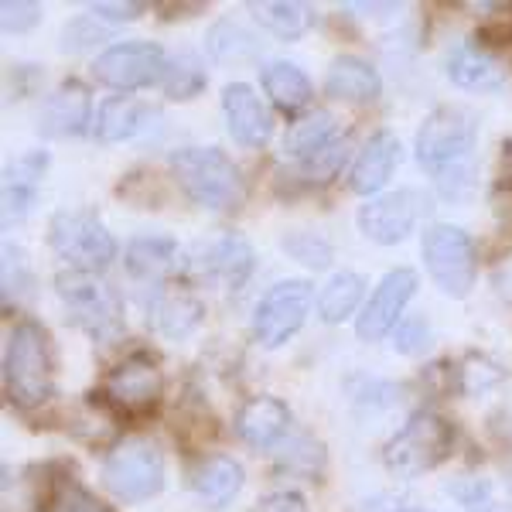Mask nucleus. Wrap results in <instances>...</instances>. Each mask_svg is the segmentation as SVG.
Here are the masks:
<instances>
[{"label":"nucleus","instance_id":"nucleus-1","mask_svg":"<svg viewBox=\"0 0 512 512\" xmlns=\"http://www.w3.org/2000/svg\"><path fill=\"white\" fill-rule=\"evenodd\" d=\"M478 140V117L465 106H437L417 130V161L437 178L448 198L472 188V151Z\"/></svg>","mask_w":512,"mask_h":512},{"label":"nucleus","instance_id":"nucleus-2","mask_svg":"<svg viewBox=\"0 0 512 512\" xmlns=\"http://www.w3.org/2000/svg\"><path fill=\"white\" fill-rule=\"evenodd\" d=\"M4 393L18 410H35L55 393V355L35 318L14 321L4 349Z\"/></svg>","mask_w":512,"mask_h":512},{"label":"nucleus","instance_id":"nucleus-3","mask_svg":"<svg viewBox=\"0 0 512 512\" xmlns=\"http://www.w3.org/2000/svg\"><path fill=\"white\" fill-rule=\"evenodd\" d=\"M171 175L202 209L229 212L243 202V175L219 147H181L171 154Z\"/></svg>","mask_w":512,"mask_h":512},{"label":"nucleus","instance_id":"nucleus-4","mask_svg":"<svg viewBox=\"0 0 512 512\" xmlns=\"http://www.w3.org/2000/svg\"><path fill=\"white\" fill-rule=\"evenodd\" d=\"M454 448V424L444 420L434 410H417L407 424L396 431L383 448V461L393 475L417 478L424 472H434L441 461L451 458Z\"/></svg>","mask_w":512,"mask_h":512},{"label":"nucleus","instance_id":"nucleus-5","mask_svg":"<svg viewBox=\"0 0 512 512\" xmlns=\"http://www.w3.org/2000/svg\"><path fill=\"white\" fill-rule=\"evenodd\" d=\"M55 291L65 304V318L96 342H113L123 332V301L99 274L62 270Z\"/></svg>","mask_w":512,"mask_h":512},{"label":"nucleus","instance_id":"nucleus-6","mask_svg":"<svg viewBox=\"0 0 512 512\" xmlns=\"http://www.w3.org/2000/svg\"><path fill=\"white\" fill-rule=\"evenodd\" d=\"M48 243L69 263V270L103 274L117 260V239L93 209H62L52 216Z\"/></svg>","mask_w":512,"mask_h":512},{"label":"nucleus","instance_id":"nucleus-7","mask_svg":"<svg viewBox=\"0 0 512 512\" xmlns=\"http://www.w3.org/2000/svg\"><path fill=\"white\" fill-rule=\"evenodd\" d=\"M420 253H424L427 274L444 294L454 301L472 294L478 277V250L465 229L451 226V222H434L431 229H424Z\"/></svg>","mask_w":512,"mask_h":512},{"label":"nucleus","instance_id":"nucleus-8","mask_svg":"<svg viewBox=\"0 0 512 512\" xmlns=\"http://www.w3.org/2000/svg\"><path fill=\"white\" fill-rule=\"evenodd\" d=\"M103 485L120 502H144L164 489V454L147 437H127L103 461Z\"/></svg>","mask_w":512,"mask_h":512},{"label":"nucleus","instance_id":"nucleus-9","mask_svg":"<svg viewBox=\"0 0 512 512\" xmlns=\"http://www.w3.org/2000/svg\"><path fill=\"white\" fill-rule=\"evenodd\" d=\"M315 304V287L301 277L280 280L260 297L253 311V338L263 349H280L287 338L301 332V325L308 321V311Z\"/></svg>","mask_w":512,"mask_h":512},{"label":"nucleus","instance_id":"nucleus-10","mask_svg":"<svg viewBox=\"0 0 512 512\" xmlns=\"http://www.w3.org/2000/svg\"><path fill=\"white\" fill-rule=\"evenodd\" d=\"M164 69H168V55L154 41H117L106 52H99L93 62L96 82L117 89V93L154 86L164 79Z\"/></svg>","mask_w":512,"mask_h":512},{"label":"nucleus","instance_id":"nucleus-11","mask_svg":"<svg viewBox=\"0 0 512 512\" xmlns=\"http://www.w3.org/2000/svg\"><path fill=\"white\" fill-rule=\"evenodd\" d=\"M161 390H164V376L158 369V359L151 352H130L106 376L103 396L117 410V417H144L158 407Z\"/></svg>","mask_w":512,"mask_h":512},{"label":"nucleus","instance_id":"nucleus-12","mask_svg":"<svg viewBox=\"0 0 512 512\" xmlns=\"http://www.w3.org/2000/svg\"><path fill=\"white\" fill-rule=\"evenodd\" d=\"M427 212H431V195H424L420 188H400V192L369 198L359 209V229L379 246H396L414 233Z\"/></svg>","mask_w":512,"mask_h":512},{"label":"nucleus","instance_id":"nucleus-13","mask_svg":"<svg viewBox=\"0 0 512 512\" xmlns=\"http://www.w3.org/2000/svg\"><path fill=\"white\" fill-rule=\"evenodd\" d=\"M414 294H417L414 270L410 267L390 270V274L379 280L373 297L362 304L359 318H355V335H359L362 342H379V338H386L403 321V311H407Z\"/></svg>","mask_w":512,"mask_h":512},{"label":"nucleus","instance_id":"nucleus-14","mask_svg":"<svg viewBox=\"0 0 512 512\" xmlns=\"http://www.w3.org/2000/svg\"><path fill=\"white\" fill-rule=\"evenodd\" d=\"M222 113H226L229 134L243 147H263L274 134V117H270L267 103L246 82H229L222 89Z\"/></svg>","mask_w":512,"mask_h":512},{"label":"nucleus","instance_id":"nucleus-15","mask_svg":"<svg viewBox=\"0 0 512 512\" xmlns=\"http://www.w3.org/2000/svg\"><path fill=\"white\" fill-rule=\"evenodd\" d=\"M253 260L256 256H253L250 239L239 233H226V236H219L216 243L205 246L202 260H195L192 270L205 280H216L226 291H239L253 274Z\"/></svg>","mask_w":512,"mask_h":512},{"label":"nucleus","instance_id":"nucleus-16","mask_svg":"<svg viewBox=\"0 0 512 512\" xmlns=\"http://www.w3.org/2000/svg\"><path fill=\"white\" fill-rule=\"evenodd\" d=\"M93 123V99L82 82L69 79L45 99L38 117L41 137H79Z\"/></svg>","mask_w":512,"mask_h":512},{"label":"nucleus","instance_id":"nucleus-17","mask_svg":"<svg viewBox=\"0 0 512 512\" xmlns=\"http://www.w3.org/2000/svg\"><path fill=\"white\" fill-rule=\"evenodd\" d=\"M291 427V407L277 396H250L236 414V434L253 451H270Z\"/></svg>","mask_w":512,"mask_h":512},{"label":"nucleus","instance_id":"nucleus-18","mask_svg":"<svg viewBox=\"0 0 512 512\" xmlns=\"http://www.w3.org/2000/svg\"><path fill=\"white\" fill-rule=\"evenodd\" d=\"M396 164H400V140H396L393 130H376L362 144V151L355 154L349 171V188L355 195H366V198L383 192L386 181L393 178Z\"/></svg>","mask_w":512,"mask_h":512},{"label":"nucleus","instance_id":"nucleus-19","mask_svg":"<svg viewBox=\"0 0 512 512\" xmlns=\"http://www.w3.org/2000/svg\"><path fill=\"white\" fill-rule=\"evenodd\" d=\"M448 79L461 89H472V93H492L506 82V65L478 38H468L448 52Z\"/></svg>","mask_w":512,"mask_h":512},{"label":"nucleus","instance_id":"nucleus-20","mask_svg":"<svg viewBox=\"0 0 512 512\" xmlns=\"http://www.w3.org/2000/svg\"><path fill=\"white\" fill-rule=\"evenodd\" d=\"M38 512H113L99 502L69 465H48L38 489Z\"/></svg>","mask_w":512,"mask_h":512},{"label":"nucleus","instance_id":"nucleus-21","mask_svg":"<svg viewBox=\"0 0 512 512\" xmlns=\"http://www.w3.org/2000/svg\"><path fill=\"white\" fill-rule=\"evenodd\" d=\"M243 465L229 454H205L198 458V465L192 468V489L205 506L222 509L243 492Z\"/></svg>","mask_w":512,"mask_h":512},{"label":"nucleus","instance_id":"nucleus-22","mask_svg":"<svg viewBox=\"0 0 512 512\" xmlns=\"http://www.w3.org/2000/svg\"><path fill=\"white\" fill-rule=\"evenodd\" d=\"M48 171V151H28L4 171V222H18L31 212Z\"/></svg>","mask_w":512,"mask_h":512},{"label":"nucleus","instance_id":"nucleus-23","mask_svg":"<svg viewBox=\"0 0 512 512\" xmlns=\"http://www.w3.org/2000/svg\"><path fill=\"white\" fill-rule=\"evenodd\" d=\"M130 277L140 284H154L161 291V284L178 270V243L168 236H137L127 243L123 253Z\"/></svg>","mask_w":512,"mask_h":512},{"label":"nucleus","instance_id":"nucleus-24","mask_svg":"<svg viewBox=\"0 0 512 512\" xmlns=\"http://www.w3.org/2000/svg\"><path fill=\"white\" fill-rule=\"evenodd\" d=\"M325 93L332 99H345V103H373L383 93V79L373 62L359 59V55H338L328 65Z\"/></svg>","mask_w":512,"mask_h":512},{"label":"nucleus","instance_id":"nucleus-25","mask_svg":"<svg viewBox=\"0 0 512 512\" xmlns=\"http://www.w3.org/2000/svg\"><path fill=\"white\" fill-rule=\"evenodd\" d=\"M154 120V110L134 96H110L99 103L93 120V137L99 144H120V140L137 137L147 123Z\"/></svg>","mask_w":512,"mask_h":512},{"label":"nucleus","instance_id":"nucleus-26","mask_svg":"<svg viewBox=\"0 0 512 512\" xmlns=\"http://www.w3.org/2000/svg\"><path fill=\"white\" fill-rule=\"evenodd\" d=\"M260 82H263V93L270 96V103H274L280 113H287V117H297L301 110H308L311 96H315V86L304 76L301 65L284 62V59L263 65Z\"/></svg>","mask_w":512,"mask_h":512},{"label":"nucleus","instance_id":"nucleus-27","mask_svg":"<svg viewBox=\"0 0 512 512\" xmlns=\"http://www.w3.org/2000/svg\"><path fill=\"white\" fill-rule=\"evenodd\" d=\"M154 328L164 338H185L198 328L205 315V304L188 291V287H161L151 304Z\"/></svg>","mask_w":512,"mask_h":512},{"label":"nucleus","instance_id":"nucleus-28","mask_svg":"<svg viewBox=\"0 0 512 512\" xmlns=\"http://www.w3.org/2000/svg\"><path fill=\"white\" fill-rule=\"evenodd\" d=\"M335 134V117L328 110H311L304 117H297L284 134V154L294 164L308 161L311 154H318L325 144H332Z\"/></svg>","mask_w":512,"mask_h":512},{"label":"nucleus","instance_id":"nucleus-29","mask_svg":"<svg viewBox=\"0 0 512 512\" xmlns=\"http://www.w3.org/2000/svg\"><path fill=\"white\" fill-rule=\"evenodd\" d=\"M362 294H366V277L355 274V270H342L321 287L318 294V318L325 325H338V321L352 318L362 304Z\"/></svg>","mask_w":512,"mask_h":512},{"label":"nucleus","instance_id":"nucleus-30","mask_svg":"<svg viewBox=\"0 0 512 512\" xmlns=\"http://www.w3.org/2000/svg\"><path fill=\"white\" fill-rule=\"evenodd\" d=\"M250 11L260 28L284 41H297L311 28V11L294 0H263V4H250Z\"/></svg>","mask_w":512,"mask_h":512},{"label":"nucleus","instance_id":"nucleus-31","mask_svg":"<svg viewBox=\"0 0 512 512\" xmlns=\"http://www.w3.org/2000/svg\"><path fill=\"white\" fill-rule=\"evenodd\" d=\"M205 48H209V55L216 62H243V59H253V55L260 52V41H256L243 24L219 21V24H212Z\"/></svg>","mask_w":512,"mask_h":512},{"label":"nucleus","instance_id":"nucleus-32","mask_svg":"<svg viewBox=\"0 0 512 512\" xmlns=\"http://www.w3.org/2000/svg\"><path fill=\"white\" fill-rule=\"evenodd\" d=\"M345 154H349V137H335L332 144H325L318 154H311L308 161L294 164V178L301 185H328L345 164Z\"/></svg>","mask_w":512,"mask_h":512},{"label":"nucleus","instance_id":"nucleus-33","mask_svg":"<svg viewBox=\"0 0 512 512\" xmlns=\"http://www.w3.org/2000/svg\"><path fill=\"white\" fill-rule=\"evenodd\" d=\"M205 82L209 79H205L202 62H198L192 52H181L175 59H168L161 86H164V93H168V99H195L205 89Z\"/></svg>","mask_w":512,"mask_h":512},{"label":"nucleus","instance_id":"nucleus-34","mask_svg":"<svg viewBox=\"0 0 512 512\" xmlns=\"http://www.w3.org/2000/svg\"><path fill=\"white\" fill-rule=\"evenodd\" d=\"M280 246L308 270H325L328 263H332V246H328V239L318 233H308V229H291V233L280 239Z\"/></svg>","mask_w":512,"mask_h":512},{"label":"nucleus","instance_id":"nucleus-35","mask_svg":"<svg viewBox=\"0 0 512 512\" xmlns=\"http://www.w3.org/2000/svg\"><path fill=\"white\" fill-rule=\"evenodd\" d=\"M321 465H325V448H321L311 434L294 437L284 448V454H280V468H287V472H294V475H304V478H315L321 472Z\"/></svg>","mask_w":512,"mask_h":512},{"label":"nucleus","instance_id":"nucleus-36","mask_svg":"<svg viewBox=\"0 0 512 512\" xmlns=\"http://www.w3.org/2000/svg\"><path fill=\"white\" fill-rule=\"evenodd\" d=\"M444 489L465 506V512H509L506 506L495 502V489L489 478H454Z\"/></svg>","mask_w":512,"mask_h":512},{"label":"nucleus","instance_id":"nucleus-37","mask_svg":"<svg viewBox=\"0 0 512 512\" xmlns=\"http://www.w3.org/2000/svg\"><path fill=\"white\" fill-rule=\"evenodd\" d=\"M31 287H35V277H31V270H28V263H24L21 250L4 246V311H7V315L18 308L24 294H31Z\"/></svg>","mask_w":512,"mask_h":512},{"label":"nucleus","instance_id":"nucleus-38","mask_svg":"<svg viewBox=\"0 0 512 512\" xmlns=\"http://www.w3.org/2000/svg\"><path fill=\"white\" fill-rule=\"evenodd\" d=\"M454 379H458V390L475 396V393H485L492 390L495 383L502 379V369L495 366V362H489L485 355H468L465 362H461L458 369H454Z\"/></svg>","mask_w":512,"mask_h":512},{"label":"nucleus","instance_id":"nucleus-39","mask_svg":"<svg viewBox=\"0 0 512 512\" xmlns=\"http://www.w3.org/2000/svg\"><path fill=\"white\" fill-rule=\"evenodd\" d=\"M434 342L431 321L424 315H403L400 325L393 328V349L400 355H420L427 352Z\"/></svg>","mask_w":512,"mask_h":512},{"label":"nucleus","instance_id":"nucleus-40","mask_svg":"<svg viewBox=\"0 0 512 512\" xmlns=\"http://www.w3.org/2000/svg\"><path fill=\"white\" fill-rule=\"evenodd\" d=\"M99 18H93V14H89V18H76V21H69L62 28V52H86V48H93V45H99V41H106V35H110V31L106 28H99L96 24Z\"/></svg>","mask_w":512,"mask_h":512},{"label":"nucleus","instance_id":"nucleus-41","mask_svg":"<svg viewBox=\"0 0 512 512\" xmlns=\"http://www.w3.org/2000/svg\"><path fill=\"white\" fill-rule=\"evenodd\" d=\"M45 7L35 4V0H4L0 4V24H4L7 35H24L41 21Z\"/></svg>","mask_w":512,"mask_h":512},{"label":"nucleus","instance_id":"nucleus-42","mask_svg":"<svg viewBox=\"0 0 512 512\" xmlns=\"http://www.w3.org/2000/svg\"><path fill=\"white\" fill-rule=\"evenodd\" d=\"M147 11V4H113V0H96V4H89V14L99 21H137L140 14Z\"/></svg>","mask_w":512,"mask_h":512},{"label":"nucleus","instance_id":"nucleus-43","mask_svg":"<svg viewBox=\"0 0 512 512\" xmlns=\"http://www.w3.org/2000/svg\"><path fill=\"white\" fill-rule=\"evenodd\" d=\"M253 512H308V502H304L301 492L284 489V492H270L267 499H260Z\"/></svg>","mask_w":512,"mask_h":512},{"label":"nucleus","instance_id":"nucleus-44","mask_svg":"<svg viewBox=\"0 0 512 512\" xmlns=\"http://www.w3.org/2000/svg\"><path fill=\"white\" fill-rule=\"evenodd\" d=\"M506 482H509V489H512V472H509V475H506Z\"/></svg>","mask_w":512,"mask_h":512}]
</instances>
